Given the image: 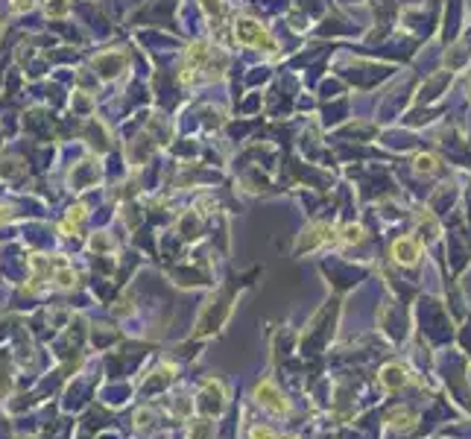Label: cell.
Segmentation results:
<instances>
[{"label":"cell","instance_id":"10","mask_svg":"<svg viewBox=\"0 0 471 439\" xmlns=\"http://www.w3.org/2000/svg\"><path fill=\"white\" fill-rule=\"evenodd\" d=\"M281 439H302V436H295V434H287V436H281Z\"/></svg>","mask_w":471,"mask_h":439},{"label":"cell","instance_id":"1","mask_svg":"<svg viewBox=\"0 0 471 439\" xmlns=\"http://www.w3.org/2000/svg\"><path fill=\"white\" fill-rule=\"evenodd\" d=\"M252 399L261 410H267L272 416H287L290 413V399L281 392V387L272 378H264L255 383V390H252Z\"/></svg>","mask_w":471,"mask_h":439},{"label":"cell","instance_id":"2","mask_svg":"<svg viewBox=\"0 0 471 439\" xmlns=\"http://www.w3.org/2000/svg\"><path fill=\"white\" fill-rule=\"evenodd\" d=\"M378 381H381V387L387 392H398L401 387H407L410 378H407V369H404L401 364H389V366H383Z\"/></svg>","mask_w":471,"mask_h":439},{"label":"cell","instance_id":"4","mask_svg":"<svg viewBox=\"0 0 471 439\" xmlns=\"http://www.w3.org/2000/svg\"><path fill=\"white\" fill-rule=\"evenodd\" d=\"M415 413L410 410V407H396L392 413H387V425L392 427V431H401V434H407V431H413L415 427Z\"/></svg>","mask_w":471,"mask_h":439},{"label":"cell","instance_id":"3","mask_svg":"<svg viewBox=\"0 0 471 439\" xmlns=\"http://www.w3.org/2000/svg\"><path fill=\"white\" fill-rule=\"evenodd\" d=\"M392 255L401 263H415L422 255V246H419V240H413V237H401L392 244Z\"/></svg>","mask_w":471,"mask_h":439},{"label":"cell","instance_id":"9","mask_svg":"<svg viewBox=\"0 0 471 439\" xmlns=\"http://www.w3.org/2000/svg\"><path fill=\"white\" fill-rule=\"evenodd\" d=\"M6 220H12V208H9V205H3V202H0V226H3V223H6Z\"/></svg>","mask_w":471,"mask_h":439},{"label":"cell","instance_id":"8","mask_svg":"<svg viewBox=\"0 0 471 439\" xmlns=\"http://www.w3.org/2000/svg\"><path fill=\"white\" fill-rule=\"evenodd\" d=\"M32 3H36V0H12V9L15 12H24V9H32Z\"/></svg>","mask_w":471,"mask_h":439},{"label":"cell","instance_id":"6","mask_svg":"<svg viewBox=\"0 0 471 439\" xmlns=\"http://www.w3.org/2000/svg\"><path fill=\"white\" fill-rule=\"evenodd\" d=\"M132 422H135V431L141 434H149L152 427H156V413H152V407H138L135 416H132Z\"/></svg>","mask_w":471,"mask_h":439},{"label":"cell","instance_id":"5","mask_svg":"<svg viewBox=\"0 0 471 439\" xmlns=\"http://www.w3.org/2000/svg\"><path fill=\"white\" fill-rule=\"evenodd\" d=\"M184 439H217V431H214L211 416H202V419H191V425H188V436H184Z\"/></svg>","mask_w":471,"mask_h":439},{"label":"cell","instance_id":"7","mask_svg":"<svg viewBox=\"0 0 471 439\" xmlns=\"http://www.w3.org/2000/svg\"><path fill=\"white\" fill-rule=\"evenodd\" d=\"M249 439H281V436H278V431H272L269 425H252Z\"/></svg>","mask_w":471,"mask_h":439}]
</instances>
